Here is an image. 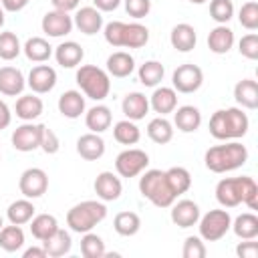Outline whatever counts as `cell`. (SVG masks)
<instances>
[{
    "label": "cell",
    "instance_id": "obj_1",
    "mask_svg": "<svg viewBox=\"0 0 258 258\" xmlns=\"http://www.w3.org/2000/svg\"><path fill=\"white\" fill-rule=\"evenodd\" d=\"M216 200L224 208H236L246 204L250 210H258V185L252 177H224L216 185Z\"/></svg>",
    "mask_w": 258,
    "mask_h": 258
},
{
    "label": "cell",
    "instance_id": "obj_2",
    "mask_svg": "<svg viewBox=\"0 0 258 258\" xmlns=\"http://www.w3.org/2000/svg\"><path fill=\"white\" fill-rule=\"evenodd\" d=\"M248 127H250L248 115L238 107L218 109L210 117V133H212V137H216L220 141L240 139L248 133Z\"/></svg>",
    "mask_w": 258,
    "mask_h": 258
},
{
    "label": "cell",
    "instance_id": "obj_3",
    "mask_svg": "<svg viewBox=\"0 0 258 258\" xmlns=\"http://www.w3.org/2000/svg\"><path fill=\"white\" fill-rule=\"evenodd\" d=\"M206 167L214 173H226L242 167L248 161V149L240 141H230L224 145H214L204 155Z\"/></svg>",
    "mask_w": 258,
    "mask_h": 258
},
{
    "label": "cell",
    "instance_id": "obj_4",
    "mask_svg": "<svg viewBox=\"0 0 258 258\" xmlns=\"http://www.w3.org/2000/svg\"><path fill=\"white\" fill-rule=\"evenodd\" d=\"M105 40L119 48H141L147 44L149 40V30L147 26L139 24V22H121V20H113L109 24H105Z\"/></svg>",
    "mask_w": 258,
    "mask_h": 258
},
{
    "label": "cell",
    "instance_id": "obj_5",
    "mask_svg": "<svg viewBox=\"0 0 258 258\" xmlns=\"http://www.w3.org/2000/svg\"><path fill=\"white\" fill-rule=\"evenodd\" d=\"M105 218H107V206L103 202L85 200L67 212V226L77 234H85L91 232Z\"/></svg>",
    "mask_w": 258,
    "mask_h": 258
},
{
    "label": "cell",
    "instance_id": "obj_6",
    "mask_svg": "<svg viewBox=\"0 0 258 258\" xmlns=\"http://www.w3.org/2000/svg\"><path fill=\"white\" fill-rule=\"evenodd\" d=\"M139 191L143 198H147L157 208H169L175 202V194L171 191L165 171L161 169H149L139 177Z\"/></svg>",
    "mask_w": 258,
    "mask_h": 258
},
{
    "label": "cell",
    "instance_id": "obj_7",
    "mask_svg": "<svg viewBox=\"0 0 258 258\" xmlns=\"http://www.w3.org/2000/svg\"><path fill=\"white\" fill-rule=\"evenodd\" d=\"M77 85L81 87L85 97H89L93 101H103L111 91L109 73L95 64H83L77 71Z\"/></svg>",
    "mask_w": 258,
    "mask_h": 258
},
{
    "label": "cell",
    "instance_id": "obj_8",
    "mask_svg": "<svg viewBox=\"0 0 258 258\" xmlns=\"http://www.w3.org/2000/svg\"><path fill=\"white\" fill-rule=\"evenodd\" d=\"M232 226V216L228 210H210L208 214L200 216L198 228H200V238L206 242H218L222 240Z\"/></svg>",
    "mask_w": 258,
    "mask_h": 258
},
{
    "label": "cell",
    "instance_id": "obj_9",
    "mask_svg": "<svg viewBox=\"0 0 258 258\" xmlns=\"http://www.w3.org/2000/svg\"><path fill=\"white\" fill-rule=\"evenodd\" d=\"M149 165V155L143 149H125L115 159V169L121 177H135Z\"/></svg>",
    "mask_w": 258,
    "mask_h": 258
},
{
    "label": "cell",
    "instance_id": "obj_10",
    "mask_svg": "<svg viewBox=\"0 0 258 258\" xmlns=\"http://www.w3.org/2000/svg\"><path fill=\"white\" fill-rule=\"evenodd\" d=\"M171 83L177 93H196L204 83V71L191 62L179 64L171 75Z\"/></svg>",
    "mask_w": 258,
    "mask_h": 258
},
{
    "label": "cell",
    "instance_id": "obj_11",
    "mask_svg": "<svg viewBox=\"0 0 258 258\" xmlns=\"http://www.w3.org/2000/svg\"><path fill=\"white\" fill-rule=\"evenodd\" d=\"M18 189L28 200L40 198L48 189V175H46V171L40 169V167H28V169H24L22 175H20V179H18Z\"/></svg>",
    "mask_w": 258,
    "mask_h": 258
},
{
    "label": "cell",
    "instance_id": "obj_12",
    "mask_svg": "<svg viewBox=\"0 0 258 258\" xmlns=\"http://www.w3.org/2000/svg\"><path fill=\"white\" fill-rule=\"evenodd\" d=\"M42 127L44 125H36L32 121H24L20 127H16L12 131V145L14 149L28 153L34 149H40V135H42Z\"/></svg>",
    "mask_w": 258,
    "mask_h": 258
},
{
    "label": "cell",
    "instance_id": "obj_13",
    "mask_svg": "<svg viewBox=\"0 0 258 258\" xmlns=\"http://www.w3.org/2000/svg\"><path fill=\"white\" fill-rule=\"evenodd\" d=\"M42 32L52 36V38H60V36H67L71 30H73V16H69V12H62V10H50L42 16Z\"/></svg>",
    "mask_w": 258,
    "mask_h": 258
},
{
    "label": "cell",
    "instance_id": "obj_14",
    "mask_svg": "<svg viewBox=\"0 0 258 258\" xmlns=\"http://www.w3.org/2000/svg\"><path fill=\"white\" fill-rule=\"evenodd\" d=\"M26 85L32 89V93L36 95H42V93H48L54 89L56 85V71L48 64H36L32 67V71L28 73V79H26Z\"/></svg>",
    "mask_w": 258,
    "mask_h": 258
},
{
    "label": "cell",
    "instance_id": "obj_15",
    "mask_svg": "<svg viewBox=\"0 0 258 258\" xmlns=\"http://www.w3.org/2000/svg\"><path fill=\"white\" fill-rule=\"evenodd\" d=\"M93 187H95L97 198L103 202H115V200H119V196L123 191V183L113 171H101L95 177Z\"/></svg>",
    "mask_w": 258,
    "mask_h": 258
},
{
    "label": "cell",
    "instance_id": "obj_16",
    "mask_svg": "<svg viewBox=\"0 0 258 258\" xmlns=\"http://www.w3.org/2000/svg\"><path fill=\"white\" fill-rule=\"evenodd\" d=\"M169 208H171V222L177 228H191L200 220V206L194 200H179L177 204L173 202Z\"/></svg>",
    "mask_w": 258,
    "mask_h": 258
},
{
    "label": "cell",
    "instance_id": "obj_17",
    "mask_svg": "<svg viewBox=\"0 0 258 258\" xmlns=\"http://www.w3.org/2000/svg\"><path fill=\"white\" fill-rule=\"evenodd\" d=\"M73 24L83 32V34H97L103 28V16L95 6H83L77 10Z\"/></svg>",
    "mask_w": 258,
    "mask_h": 258
},
{
    "label": "cell",
    "instance_id": "obj_18",
    "mask_svg": "<svg viewBox=\"0 0 258 258\" xmlns=\"http://www.w3.org/2000/svg\"><path fill=\"white\" fill-rule=\"evenodd\" d=\"M77 153L87 161H97L105 153V141L99 133H85L77 139Z\"/></svg>",
    "mask_w": 258,
    "mask_h": 258
},
{
    "label": "cell",
    "instance_id": "obj_19",
    "mask_svg": "<svg viewBox=\"0 0 258 258\" xmlns=\"http://www.w3.org/2000/svg\"><path fill=\"white\" fill-rule=\"evenodd\" d=\"M26 81L20 69L16 67H2L0 69V93L6 97H16L24 91Z\"/></svg>",
    "mask_w": 258,
    "mask_h": 258
},
{
    "label": "cell",
    "instance_id": "obj_20",
    "mask_svg": "<svg viewBox=\"0 0 258 258\" xmlns=\"http://www.w3.org/2000/svg\"><path fill=\"white\" fill-rule=\"evenodd\" d=\"M149 107L165 117L167 113H173L177 107V91L173 87H157L149 99Z\"/></svg>",
    "mask_w": 258,
    "mask_h": 258
},
{
    "label": "cell",
    "instance_id": "obj_21",
    "mask_svg": "<svg viewBox=\"0 0 258 258\" xmlns=\"http://www.w3.org/2000/svg\"><path fill=\"white\" fill-rule=\"evenodd\" d=\"M173 123H175V127L181 133H194L202 125V113L194 105L175 107V111H173Z\"/></svg>",
    "mask_w": 258,
    "mask_h": 258
},
{
    "label": "cell",
    "instance_id": "obj_22",
    "mask_svg": "<svg viewBox=\"0 0 258 258\" xmlns=\"http://www.w3.org/2000/svg\"><path fill=\"white\" fill-rule=\"evenodd\" d=\"M169 42L175 50L179 52H189L196 42H198V34H196V28L187 22H179L171 28V34H169Z\"/></svg>",
    "mask_w": 258,
    "mask_h": 258
},
{
    "label": "cell",
    "instance_id": "obj_23",
    "mask_svg": "<svg viewBox=\"0 0 258 258\" xmlns=\"http://www.w3.org/2000/svg\"><path fill=\"white\" fill-rule=\"evenodd\" d=\"M85 56V50L79 42L75 40H67V42H60L56 48H54V58L60 67L64 69H75L77 64H81Z\"/></svg>",
    "mask_w": 258,
    "mask_h": 258
},
{
    "label": "cell",
    "instance_id": "obj_24",
    "mask_svg": "<svg viewBox=\"0 0 258 258\" xmlns=\"http://www.w3.org/2000/svg\"><path fill=\"white\" fill-rule=\"evenodd\" d=\"M234 46V30L226 24H218L208 34V48L214 54H226Z\"/></svg>",
    "mask_w": 258,
    "mask_h": 258
},
{
    "label": "cell",
    "instance_id": "obj_25",
    "mask_svg": "<svg viewBox=\"0 0 258 258\" xmlns=\"http://www.w3.org/2000/svg\"><path fill=\"white\" fill-rule=\"evenodd\" d=\"M58 111L67 119H79L85 113V97L81 91H64L58 97Z\"/></svg>",
    "mask_w": 258,
    "mask_h": 258
},
{
    "label": "cell",
    "instance_id": "obj_26",
    "mask_svg": "<svg viewBox=\"0 0 258 258\" xmlns=\"http://www.w3.org/2000/svg\"><path fill=\"white\" fill-rule=\"evenodd\" d=\"M121 109H123V115L131 121H139L147 115L149 111V99L143 95V93H129L125 95L123 103H121Z\"/></svg>",
    "mask_w": 258,
    "mask_h": 258
},
{
    "label": "cell",
    "instance_id": "obj_27",
    "mask_svg": "<svg viewBox=\"0 0 258 258\" xmlns=\"http://www.w3.org/2000/svg\"><path fill=\"white\" fill-rule=\"evenodd\" d=\"M234 99L244 109H256L258 107V83L254 79H242L234 87Z\"/></svg>",
    "mask_w": 258,
    "mask_h": 258
},
{
    "label": "cell",
    "instance_id": "obj_28",
    "mask_svg": "<svg viewBox=\"0 0 258 258\" xmlns=\"http://www.w3.org/2000/svg\"><path fill=\"white\" fill-rule=\"evenodd\" d=\"M42 248L46 250V256L50 258H60L64 254L71 252L73 248V240H71V234L67 230H56L52 236H48L46 240H42Z\"/></svg>",
    "mask_w": 258,
    "mask_h": 258
},
{
    "label": "cell",
    "instance_id": "obj_29",
    "mask_svg": "<svg viewBox=\"0 0 258 258\" xmlns=\"http://www.w3.org/2000/svg\"><path fill=\"white\" fill-rule=\"evenodd\" d=\"M133 69H135V60L125 50H117V52H113L107 58V73L113 75V77H117V79L129 77L133 73Z\"/></svg>",
    "mask_w": 258,
    "mask_h": 258
},
{
    "label": "cell",
    "instance_id": "obj_30",
    "mask_svg": "<svg viewBox=\"0 0 258 258\" xmlns=\"http://www.w3.org/2000/svg\"><path fill=\"white\" fill-rule=\"evenodd\" d=\"M14 109H16V117L18 119L34 121V119H38L42 115L44 105H42V99L36 97V95H22V97H18Z\"/></svg>",
    "mask_w": 258,
    "mask_h": 258
},
{
    "label": "cell",
    "instance_id": "obj_31",
    "mask_svg": "<svg viewBox=\"0 0 258 258\" xmlns=\"http://www.w3.org/2000/svg\"><path fill=\"white\" fill-rule=\"evenodd\" d=\"M111 121H113V115H111V109L105 107V105H95L87 111L85 115V125L93 131V133H103L111 127Z\"/></svg>",
    "mask_w": 258,
    "mask_h": 258
},
{
    "label": "cell",
    "instance_id": "obj_32",
    "mask_svg": "<svg viewBox=\"0 0 258 258\" xmlns=\"http://www.w3.org/2000/svg\"><path fill=\"white\" fill-rule=\"evenodd\" d=\"M22 50H24L26 58L32 60V62H44V60H48L50 54H52V46H50L48 40L42 38V36H32V38H28V40L24 42Z\"/></svg>",
    "mask_w": 258,
    "mask_h": 258
},
{
    "label": "cell",
    "instance_id": "obj_33",
    "mask_svg": "<svg viewBox=\"0 0 258 258\" xmlns=\"http://www.w3.org/2000/svg\"><path fill=\"white\" fill-rule=\"evenodd\" d=\"M34 210H36V208H34V204H32L28 198H24V200H16V202H12V204L8 206V210H6V218H8L10 224L22 226V224H28V222L32 220Z\"/></svg>",
    "mask_w": 258,
    "mask_h": 258
},
{
    "label": "cell",
    "instance_id": "obj_34",
    "mask_svg": "<svg viewBox=\"0 0 258 258\" xmlns=\"http://www.w3.org/2000/svg\"><path fill=\"white\" fill-rule=\"evenodd\" d=\"M56 230H58V222L52 214H38V216H32L30 220V234L40 242L52 236Z\"/></svg>",
    "mask_w": 258,
    "mask_h": 258
},
{
    "label": "cell",
    "instance_id": "obj_35",
    "mask_svg": "<svg viewBox=\"0 0 258 258\" xmlns=\"http://www.w3.org/2000/svg\"><path fill=\"white\" fill-rule=\"evenodd\" d=\"M230 228L234 230V234H236L238 238H242V240H252V238L258 236V216L252 214V212H244V214H240V216L232 222Z\"/></svg>",
    "mask_w": 258,
    "mask_h": 258
},
{
    "label": "cell",
    "instance_id": "obj_36",
    "mask_svg": "<svg viewBox=\"0 0 258 258\" xmlns=\"http://www.w3.org/2000/svg\"><path fill=\"white\" fill-rule=\"evenodd\" d=\"M147 135L153 143H159V145H165L173 139V125L165 119V117H155L147 123Z\"/></svg>",
    "mask_w": 258,
    "mask_h": 258
},
{
    "label": "cell",
    "instance_id": "obj_37",
    "mask_svg": "<svg viewBox=\"0 0 258 258\" xmlns=\"http://www.w3.org/2000/svg\"><path fill=\"white\" fill-rule=\"evenodd\" d=\"M113 137H115V141H119L121 145H135V143L141 139V131H139V127L135 125V121L123 119V121H117V123H115V127H113Z\"/></svg>",
    "mask_w": 258,
    "mask_h": 258
},
{
    "label": "cell",
    "instance_id": "obj_38",
    "mask_svg": "<svg viewBox=\"0 0 258 258\" xmlns=\"http://www.w3.org/2000/svg\"><path fill=\"white\" fill-rule=\"evenodd\" d=\"M163 75H165V69L159 60H145L137 71V77L145 87H157L163 81Z\"/></svg>",
    "mask_w": 258,
    "mask_h": 258
},
{
    "label": "cell",
    "instance_id": "obj_39",
    "mask_svg": "<svg viewBox=\"0 0 258 258\" xmlns=\"http://www.w3.org/2000/svg\"><path fill=\"white\" fill-rule=\"evenodd\" d=\"M24 246V232L20 226L10 224V226H2L0 230V248L6 252H16Z\"/></svg>",
    "mask_w": 258,
    "mask_h": 258
},
{
    "label": "cell",
    "instance_id": "obj_40",
    "mask_svg": "<svg viewBox=\"0 0 258 258\" xmlns=\"http://www.w3.org/2000/svg\"><path fill=\"white\" fill-rule=\"evenodd\" d=\"M165 177H167V183H169V187L175 196H181L191 187V175L185 167H179V165L169 167L165 171Z\"/></svg>",
    "mask_w": 258,
    "mask_h": 258
},
{
    "label": "cell",
    "instance_id": "obj_41",
    "mask_svg": "<svg viewBox=\"0 0 258 258\" xmlns=\"http://www.w3.org/2000/svg\"><path fill=\"white\" fill-rule=\"evenodd\" d=\"M113 228L119 236H135L141 228V218L135 212H119L113 220Z\"/></svg>",
    "mask_w": 258,
    "mask_h": 258
},
{
    "label": "cell",
    "instance_id": "obj_42",
    "mask_svg": "<svg viewBox=\"0 0 258 258\" xmlns=\"http://www.w3.org/2000/svg\"><path fill=\"white\" fill-rule=\"evenodd\" d=\"M105 242L101 236L93 234V232H85L83 240H81V254L85 258H103L105 256Z\"/></svg>",
    "mask_w": 258,
    "mask_h": 258
},
{
    "label": "cell",
    "instance_id": "obj_43",
    "mask_svg": "<svg viewBox=\"0 0 258 258\" xmlns=\"http://www.w3.org/2000/svg\"><path fill=\"white\" fill-rule=\"evenodd\" d=\"M22 46H20V40L14 32L10 30H4L0 32V58L2 60H12L20 54Z\"/></svg>",
    "mask_w": 258,
    "mask_h": 258
},
{
    "label": "cell",
    "instance_id": "obj_44",
    "mask_svg": "<svg viewBox=\"0 0 258 258\" xmlns=\"http://www.w3.org/2000/svg\"><path fill=\"white\" fill-rule=\"evenodd\" d=\"M210 16L218 24H226L234 16V2L232 0H212L210 2Z\"/></svg>",
    "mask_w": 258,
    "mask_h": 258
},
{
    "label": "cell",
    "instance_id": "obj_45",
    "mask_svg": "<svg viewBox=\"0 0 258 258\" xmlns=\"http://www.w3.org/2000/svg\"><path fill=\"white\" fill-rule=\"evenodd\" d=\"M238 20L244 28L248 30H256L258 28V2L250 0L246 4H242L240 12H238Z\"/></svg>",
    "mask_w": 258,
    "mask_h": 258
},
{
    "label": "cell",
    "instance_id": "obj_46",
    "mask_svg": "<svg viewBox=\"0 0 258 258\" xmlns=\"http://www.w3.org/2000/svg\"><path fill=\"white\" fill-rule=\"evenodd\" d=\"M208 250H206V244L200 236H187L185 242H183V248H181V256L183 258H206Z\"/></svg>",
    "mask_w": 258,
    "mask_h": 258
},
{
    "label": "cell",
    "instance_id": "obj_47",
    "mask_svg": "<svg viewBox=\"0 0 258 258\" xmlns=\"http://www.w3.org/2000/svg\"><path fill=\"white\" fill-rule=\"evenodd\" d=\"M238 50H240L242 56H246L250 60H256L258 58V34L256 32L244 34L238 42Z\"/></svg>",
    "mask_w": 258,
    "mask_h": 258
},
{
    "label": "cell",
    "instance_id": "obj_48",
    "mask_svg": "<svg viewBox=\"0 0 258 258\" xmlns=\"http://www.w3.org/2000/svg\"><path fill=\"white\" fill-rule=\"evenodd\" d=\"M125 10L135 20L145 18L151 10V0H125Z\"/></svg>",
    "mask_w": 258,
    "mask_h": 258
},
{
    "label": "cell",
    "instance_id": "obj_49",
    "mask_svg": "<svg viewBox=\"0 0 258 258\" xmlns=\"http://www.w3.org/2000/svg\"><path fill=\"white\" fill-rule=\"evenodd\" d=\"M58 147H60V143H58L56 133L44 125V127H42V135H40V149H42L46 155H52V153L58 151Z\"/></svg>",
    "mask_w": 258,
    "mask_h": 258
},
{
    "label": "cell",
    "instance_id": "obj_50",
    "mask_svg": "<svg viewBox=\"0 0 258 258\" xmlns=\"http://www.w3.org/2000/svg\"><path fill=\"white\" fill-rule=\"evenodd\" d=\"M236 254L238 258H258V242H254V238L240 242L236 246Z\"/></svg>",
    "mask_w": 258,
    "mask_h": 258
},
{
    "label": "cell",
    "instance_id": "obj_51",
    "mask_svg": "<svg viewBox=\"0 0 258 258\" xmlns=\"http://www.w3.org/2000/svg\"><path fill=\"white\" fill-rule=\"evenodd\" d=\"M93 4L99 12H113V10L119 8L121 0H93Z\"/></svg>",
    "mask_w": 258,
    "mask_h": 258
},
{
    "label": "cell",
    "instance_id": "obj_52",
    "mask_svg": "<svg viewBox=\"0 0 258 258\" xmlns=\"http://www.w3.org/2000/svg\"><path fill=\"white\" fill-rule=\"evenodd\" d=\"M81 0H50V4L54 6V10H62V12H71L79 6Z\"/></svg>",
    "mask_w": 258,
    "mask_h": 258
},
{
    "label": "cell",
    "instance_id": "obj_53",
    "mask_svg": "<svg viewBox=\"0 0 258 258\" xmlns=\"http://www.w3.org/2000/svg\"><path fill=\"white\" fill-rule=\"evenodd\" d=\"M30 0H2V8L8 10V12H18L22 10Z\"/></svg>",
    "mask_w": 258,
    "mask_h": 258
},
{
    "label": "cell",
    "instance_id": "obj_54",
    "mask_svg": "<svg viewBox=\"0 0 258 258\" xmlns=\"http://www.w3.org/2000/svg\"><path fill=\"white\" fill-rule=\"evenodd\" d=\"M10 119H12V113H10L8 105L4 101H0V129H6L10 125Z\"/></svg>",
    "mask_w": 258,
    "mask_h": 258
},
{
    "label": "cell",
    "instance_id": "obj_55",
    "mask_svg": "<svg viewBox=\"0 0 258 258\" xmlns=\"http://www.w3.org/2000/svg\"><path fill=\"white\" fill-rule=\"evenodd\" d=\"M24 258H46V250L40 246H32V248H26L24 250V254H22Z\"/></svg>",
    "mask_w": 258,
    "mask_h": 258
},
{
    "label": "cell",
    "instance_id": "obj_56",
    "mask_svg": "<svg viewBox=\"0 0 258 258\" xmlns=\"http://www.w3.org/2000/svg\"><path fill=\"white\" fill-rule=\"evenodd\" d=\"M4 26V8H0V28Z\"/></svg>",
    "mask_w": 258,
    "mask_h": 258
},
{
    "label": "cell",
    "instance_id": "obj_57",
    "mask_svg": "<svg viewBox=\"0 0 258 258\" xmlns=\"http://www.w3.org/2000/svg\"><path fill=\"white\" fill-rule=\"evenodd\" d=\"M189 2H191V4H204L206 0H189Z\"/></svg>",
    "mask_w": 258,
    "mask_h": 258
},
{
    "label": "cell",
    "instance_id": "obj_58",
    "mask_svg": "<svg viewBox=\"0 0 258 258\" xmlns=\"http://www.w3.org/2000/svg\"><path fill=\"white\" fill-rule=\"evenodd\" d=\"M2 226H4V222H2V216H0V230H2Z\"/></svg>",
    "mask_w": 258,
    "mask_h": 258
},
{
    "label": "cell",
    "instance_id": "obj_59",
    "mask_svg": "<svg viewBox=\"0 0 258 258\" xmlns=\"http://www.w3.org/2000/svg\"><path fill=\"white\" fill-rule=\"evenodd\" d=\"M0 2H2V0H0Z\"/></svg>",
    "mask_w": 258,
    "mask_h": 258
}]
</instances>
